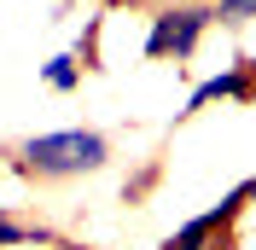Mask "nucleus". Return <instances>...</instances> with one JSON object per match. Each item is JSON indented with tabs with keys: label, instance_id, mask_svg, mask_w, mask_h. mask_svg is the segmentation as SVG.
Returning a JSON list of instances; mask_svg holds the SVG:
<instances>
[{
	"label": "nucleus",
	"instance_id": "1",
	"mask_svg": "<svg viewBox=\"0 0 256 250\" xmlns=\"http://www.w3.org/2000/svg\"><path fill=\"white\" fill-rule=\"evenodd\" d=\"M18 157H24V169L41 174V180H64V174L105 169L111 140L94 134V128H52V134H30V140L18 146Z\"/></svg>",
	"mask_w": 256,
	"mask_h": 250
},
{
	"label": "nucleus",
	"instance_id": "2",
	"mask_svg": "<svg viewBox=\"0 0 256 250\" xmlns=\"http://www.w3.org/2000/svg\"><path fill=\"white\" fill-rule=\"evenodd\" d=\"M210 24H216V6H163L146 35V58H192Z\"/></svg>",
	"mask_w": 256,
	"mask_h": 250
},
{
	"label": "nucleus",
	"instance_id": "3",
	"mask_svg": "<svg viewBox=\"0 0 256 250\" xmlns=\"http://www.w3.org/2000/svg\"><path fill=\"white\" fill-rule=\"evenodd\" d=\"M244 204H250V198H244V186H233V192H227L222 204H216V210H204V216H192V221L180 227L175 238H163V250H204L210 238H216V227H227V221L239 216Z\"/></svg>",
	"mask_w": 256,
	"mask_h": 250
},
{
	"label": "nucleus",
	"instance_id": "4",
	"mask_svg": "<svg viewBox=\"0 0 256 250\" xmlns=\"http://www.w3.org/2000/svg\"><path fill=\"white\" fill-rule=\"evenodd\" d=\"M244 94H250L244 64H233V70H222V76L198 82V88H192V99H186V110H204V105H216V99H244Z\"/></svg>",
	"mask_w": 256,
	"mask_h": 250
},
{
	"label": "nucleus",
	"instance_id": "5",
	"mask_svg": "<svg viewBox=\"0 0 256 250\" xmlns=\"http://www.w3.org/2000/svg\"><path fill=\"white\" fill-rule=\"evenodd\" d=\"M41 82H47L52 94H76V88H82V64H76V52H58V58H47Z\"/></svg>",
	"mask_w": 256,
	"mask_h": 250
},
{
	"label": "nucleus",
	"instance_id": "6",
	"mask_svg": "<svg viewBox=\"0 0 256 250\" xmlns=\"http://www.w3.org/2000/svg\"><path fill=\"white\" fill-rule=\"evenodd\" d=\"M30 238H41L35 227H18L12 216H0V250H12V244H30Z\"/></svg>",
	"mask_w": 256,
	"mask_h": 250
},
{
	"label": "nucleus",
	"instance_id": "7",
	"mask_svg": "<svg viewBox=\"0 0 256 250\" xmlns=\"http://www.w3.org/2000/svg\"><path fill=\"white\" fill-rule=\"evenodd\" d=\"M216 18L222 24H244V18H256V0H216Z\"/></svg>",
	"mask_w": 256,
	"mask_h": 250
},
{
	"label": "nucleus",
	"instance_id": "8",
	"mask_svg": "<svg viewBox=\"0 0 256 250\" xmlns=\"http://www.w3.org/2000/svg\"><path fill=\"white\" fill-rule=\"evenodd\" d=\"M244 198H250V204H256V180H244Z\"/></svg>",
	"mask_w": 256,
	"mask_h": 250
}]
</instances>
